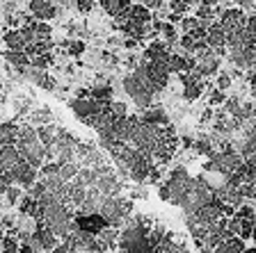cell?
Returning a JSON list of instances; mask_svg holds the SVG:
<instances>
[{"instance_id":"6da1fadb","label":"cell","mask_w":256,"mask_h":253,"mask_svg":"<svg viewBox=\"0 0 256 253\" xmlns=\"http://www.w3.org/2000/svg\"><path fill=\"white\" fill-rule=\"evenodd\" d=\"M18 151H21L23 160L26 162H30L32 167H42L44 162H46V144L39 139V132L37 128L32 126H21V132H18Z\"/></svg>"},{"instance_id":"7a4b0ae2","label":"cell","mask_w":256,"mask_h":253,"mask_svg":"<svg viewBox=\"0 0 256 253\" xmlns=\"http://www.w3.org/2000/svg\"><path fill=\"white\" fill-rule=\"evenodd\" d=\"M192 176L188 174L183 167L174 169L170 174V178H167V183L160 185V199L162 201H170V203H174V206H181L183 199H186L188 190H190V185H192Z\"/></svg>"},{"instance_id":"3957f363","label":"cell","mask_w":256,"mask_h":253,"mask_svg":"<svg viewBox=\"0 0 256 253\" xmlns=\"http://www.w3.org/2000/svg\"><path fill=\"white\" fill-rule=\"evenodd\" d=\"M165 135V126H156V123H146V121H140L135 123L133 128V137H130V144L135 148H140L144 155H151L154 148L158 146V142L162 139Z\"/></svg>"},{"instance_id":"277c9868","label":"cell","mask_w":256,"mask_h":253,"mask_svg":"<svg viewBox=\"0 0 256 253\" xmlns=\"http://www.w3.org/2000/svg\"><path fill=\"white\" fill-rule=\"evenodd\" d=\"M98 212L106 217V222L110 224V226L122 228L124 224H126V219L130 217V212H133V201L122 199L119 194L117 196H106L103 203H101V208H98Z\"/></svg>"},{"instance_id":"5b68a950","label":"cell","mask_w":256,"mask_h":253,"mask_svg":"<svg viewBox=\"0 0 256 253\" xmlns=\"http://www.w3.org/2000/svg\"><path fill=\"white\" fill-rule=\"evenodd\" d=\"M215 199V192L213 187H208L206 180L199 176V178L192 180L190 190H188L186 199H183V203L178 208H183V212L186 215H192V212H197L202 206H206V203H210V201Z\"/></svg>"},{"instance_id":"8992f818","label":"cell","mask_w":256,"mask_h":253,"mask_svg":"<svg viewBox=\"0 0 256 253\" xmlns=\"http://www.w3.org/2000/svg\"><path fill=\"white\" fill-rule=\"evenodd\" d=\"M254 224H256V210L252 206H240L238 210L229 217V231L234 233V235H240L242 240L252 238Z\"/></svg>"},{"instance_id":"52a82bcc","label":"cell","mask_w":256,"mask_h":253,"mask_svg":"<svg viewBox=\"0 0 256 253\" xmlns=\"http://www.w3.org/2000/svg\"><path fill=\"white\" fill-rule=\"evenodd\" d=\"M58 242H60V238L50 231V226H48L46 222H42V219L37 222V228L32 231L30 240H28L32 251H55Z\"/></svg>"},{"instance_id":"ba28073f","label":"cell","mask_w":256,"mask_h":253,"mask_svg":"<svg viewBox=\"0 0 256 253\" xmlns=\"http://www.w3.org/2000/svg\"><path fill=\"white\" fill-rule=\"evenodd\" d=\"M106 226H108V222L101 212L76 215V219H74V228H78V231H82V233H90V235H98Z\"/></svg>"},{"instance_id":"9c48e42d","label":"cell","mask_w":256,"mask_h":253,"mask_svg":"<svg viewBox=\"0 0 256 253\" xmlns=\"http://www.w3.org/2000/svg\"><path fill=\"white\" fill-rule=\"evenodd\" d=\"M21 162H23V155H21V151L16 148V144L0 146V171H2V174H7L12 178V174L21 167Z\"/></svg>"},{"instance_id":"30bf717a","label":"cell","mask_w":256,"mask_h":253,"mask_svg":"<svg viewBox=\"0 0 256 253\" xmlns=\"http://www.w3.org/2000/svg\"><path fill=\"white\" fill-rule=\"evenodd\" d=\"M181 84H183V98L186 100H197L199 96H202L204 91V78L199 73H194V71H186V73H181Z\"/></svg>"},{"instance_id":"8fae6325","label":"cell","mask_w":256,"mask_h":253,"mask_svg":"<svg viewBox=\"0 0 256 253\" xmlns=\"http://www.w3.org/2000/svg\"><path fill=\"white\" fill-rule=\"evenodd\" d=\"M247 23V16L242 9H224L220 14V25L224 27L226 34H234V32H240Z\"/></svg>"},{"instance_id":"7c38bea8","label":"cell","mask_w":256,"mask_h":253,"mask_svg":"<svg viewBox=\"0 0 256 253\" xmlns=\"http://www.w3.org/2000/svg\"><path fill=\"white\" fill-rule=\"evenodd\" d=\"M94 187L101 192L103 196H117V194H122L124 185L114 174H110V171H101V176H98V180H96Z\"/></svg>"},{"instance_id":"4fadbf2b","label":"cell","mask_w":256,"mask_h":253,"mask_svg":"<svg viewBox=\"0 0 256 253\" xmlns=\"http://www.w3.org/2000/svg\"><path fill=\"white\" fill-rule=\"evenodd\" d=\"M30 14L39 21H53L55 16H58V7L50 2V0H30V5H28Z\"/></svg>"},{"instance_id":"5bb4252c","label":"cell","mask_w":256,"mask_h":253,"mask_svg":"<svg viewBox=\"0 0 256 253\" xmlns=\"http://www.w3.org/2000/svg\"><path fill=\"white\" fill-rule=\"evenodd\" d=\"M238 151L245 160H250V158L256 155V123H252L250 130L242 132V139H240V144H238Z\"/></svg>"},{"instance_id":"9a60e30c","label":"cell","mask_w":256,"mask_h":253,"mask_svg":"<svg viewBox=\"0 0 256 253\" xmlns=\"http://www.w3.org/2000/svg\"><path fill=\"white\" fill-rule=\"evenodd\" d=\"M140 121H146V123H156V126H167L170 123V116L162 107H156V105H149L144 107L142 114H140Z\"/></svg>"},{"instance_id":"2e32d148","label":"cell","mask_w":256,"mask_h":253,"mask_svg":"<svg viewBox=\"0 0 256 253\" xmlns=\"http://www.w3.org/2000/svg\"><path fill=\"white\" fill-rule=\"evenodd\" d=\"M226 32L220 23H210V27L206 30V43L210 48H226Z\"/></svg>"},{"instance_id":"e0dca14e","label":"cell","mask_w":256,"mask_h":253,"mask_svg":"<svg viewBox=\"0 0 256 253\" xmlns=\"http://www.w3.org/2000/svg\"><path fill=\"white\" fill-rule=\"evenodd\" d=\"M215 251L218 253H242L245 251V240L240 238V235H229V238L222 240L215 247Z\"/></svg>"},{"instance_id":"ac0fdd59","label":"cell","mask_w":256,"mask_h":253,"mask_svg":"<svg viewBox=\"0 0 256 253\" xmlns=\"http://www.w3.org/2000/svg\"><path fill=\"white\" fill-rule=\"evenodd\" d=\"M5 43L10 50H26L28 37H26V32H23V27H16V30L5 32Z\"/></svg>"},{"instance_id":"d6986e66","label":"cell","mask_w":256,"mask_h":253,"mask_svg":"<svg viewBox=\"0 0 256 253\" xmlns=\"http://www.w3.org/2000/svg\"><path fill=\"white\" fill-rule=\"evenodd\" d=\"M18 132H21V126H16L12 121L0 123V146H10V144L18 142Z\"/></svg>"},{"instance_id":"ffe728a7","label":"cell","mask_w":256,"mask_h":253,"mask_svg":"<svg viewBox=\"0 0 256 253\" xmlns=\"http://www.w3.org/2000/svg\"><path fill=\"white\" fill-rule=\"evenodd\" d=\"M98 2H101V9L106 11L108 16H112V18L122 16L124 11L130 7V0H98Z\"/></svg>"},{"instance_id":"44dd1931","label":"cell","mask_w":256,"mask_h":253,"mask_svg":"<svg viewBox=\"0 0 256 253\" xmlns=\"http://www.w3.org/2000/svg\"><path fill=\"white\" fill-rule=\"evenodd\" d=\"M90 96L96 100L108 103V100H112V84L110 82H94L90 87Z\"/></svg>"},{"instance_id":"7402d4cb","label":"cell","mask_w":256,"mask_h":253,"mask_svg":"<svg viewBox=\"0 0 256 253\" xmlns=\"http://www.w3.org/2000/svg\"><path fill=\"white\" fill-rule=\"evenodd\" d=\"M5 59L12 64V66H16V69H21V66H28V64H30V55H28L26 50H7Z\"/></svg>"},{"instance_id":"603a6c76","label":"cell","mask_w":256,"mask_h":253,"mask_svg":"<svg viewBox=\"0 0 256 253\" xmlns=\"http://www.w3.org/2000/svg\"><path fill=\"white\" fill-rule=\"evenodd\" d=\"M50 121H53V116H50V112H48L46 107L32 110V114H30V123H32V126H44V123H50Z\"/></svg>"},{"instance_id":"cb8c5ba5","label":"cell","mask_w":256,"mask_h":253,"mask_svg":"<svg viewBox=\"0 0 256 253\" xmlns=\"http://www.w3.org/2000/svg\"><path fill=\"white\" fill-rule=\"evenodd\" d=\"M53 62L55 59L50 53H39V55H34V57H30V64L32 66H39V69H48Z\"/></svg>"},{"instance_id":"d4e9b609","label":"cell","mask_w":256,"mask_h":253,"mask_svg":"<svg viewBox=\"0 0 256 253\" xmlns=\"http://www.w3.org/2000/svg\"><path fill=\"white\" fill-rule=\"evenodd\" d=\"M64 46H66V55H82V53H85V43L78 41V39H74V41H66Z\"/></svg>"},{"instance_id":"484cf974","label":"cell","mask_w":256,"mask_h":253,"mask_svg":"<svg viewBox=\"0 0 256 253\" xmlns=\"http://www.w3.org/2000/svg\"><path fill=\"white\" fill-rule=\"evenodd\" d=\"M74 5H76V9H78L80 14H90V11L94 9L96 0H74Z\"/></svg>"},{"instance_id":"4316f807","label":"cell","mask_w":256,"mask_h":253,"mask_svg":"<svg viewBox=\"0 0 256 253\" xmlns=\"http://www.w3.org/2000/svg\"><path fill=\"white\" fill-rule=\"evenodd\" d=\"M197 25H199V18H197V16H188V18H183V16H181V30L183 32H192Z\"/></svg>"},{"instance_id":"83f0119b","label":"cell","mask_w":256,"mask_h":253,"mask_svg":"<svg viewBox=\"0 0 256 253\" xmlns=\"http://www.w3.org/2000/svg\"><path fill=\"white\" fill-rule=\"evenodd\" d=\"M208 103H210V105H222V103H226V96H224V89H215L213 94H210V98H208Z\"/></svg>"},{"instance_id":"f1b7e54d","label":"cell","mask_w":256,"mask_h":253,"mask_svg":"<svg viewBox=\"0 0 256 253\" xmlns=\"http://www.w3.org/2000/svg\"><path fill=\"white\" fill-rule=\"evenodd\" d=\"M144 7H149V9H160V7L165 5V0H140Z\"/></svg>"},{"instance_id":"f546056e","label":"cell","mask_w":256,"mask_h":253,"mask_svg":"<svg viewBox=\"0 0 256 253\" xmlns=\"http://www.w3.org/2000/svg\"><path fill=\"white\" fill-rule=\"evenodd\" d=\"M229 84H231V78H229L226 73H222V75L218 78V87H220V89H226Z\"/></svg>"},{"instance_id":"4dcf8cb0","label":"cell","mask_w":256,"mask_h":253,"mask_svg":"<svg viewBox=\"0 0 256 253\" xmlns=\"http://www.w3.org/2000/svg\"><path fill=\"white\" fill-rule=\"evenodd\" d=\"M250 82H252V89H254V94H256V73H252Z\"/></svg>"},{"instance_id":"1f68e13d","label":"cell","mask_w":256,"mask_h":253,"mask_svg":"<svg viewBox=\"0 0 256 253\" xmlns=\"http://www.w3.org/2000/svg\"><path fill=\"white\" fill-rule=\"evenodd\" d=\"M202 5H215V0H199Z\"/></svg>"}]
</instances>
